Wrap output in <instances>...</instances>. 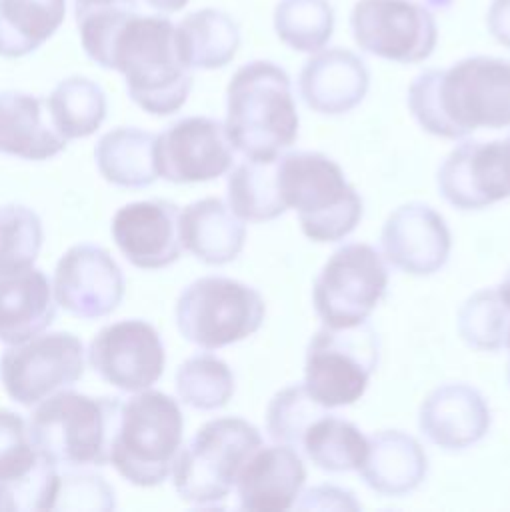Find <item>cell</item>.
<instances>
[{
  "label": "cell",
  "instance_id": "obj_36",
  "mask_svg": "<svg viewBox=\"0 0 510 512\" xmlns=\"http://www.w3.org/2000/svg\"><path fill=\"white\" fill-rule=\"evenodd\" d=\"M510 310L496 288L474 292L458 312V334L466 346L480 352H496L506 346Z\"/></svg>",
  "mask_w": 510,
  "mask_h": 512
},
{
  "label": "cell",
  "instance_id": "obj_40",
  "mask_svg": "<svg viewBox=\"0 0 510 512\" xmlns=\"http://www.w3.org/2000/svg\"><path fill=\"white\" fill-rule=\"evenodd\" d=\"M296 506L300 510H306V508H318V510L352 508V510H356V508H360V504L354 500V496L348 490H342L336 486H326V484L314 486L308 492H304L302 500L296 502Z\"/></svg>",
  "mask_w": 510,
  "mask_h": 512
},
{
  "label": "cell",
  "instance_id": "obj_38",
  "mask_svg": "<svg viewBox=\"0 0 510 512\" xmlns=\"http://www.w3.org/2000/svg\"><path fill=\"white\" fill-rule=\"evenodd\" d=\"M326 408L320 406L304 388V384H292L274 394L266 410V430L272 440L296 448L308 424L320 416Z\"/></svg>",
  "mask_w": 510,
  "mask_h": 512
},
{
  "label": "cell",
  "instance_id": "obj_24",
  "mask_svg": "<svg viewBox=\"0 0 510 512\" xmlns=\"http://www.w3.org/2000/svg\"><path fill=\"white\" fill-rule=\"evenodd\" d=\"M358 472L374 492L404 496L424 482L428 456L410 434L402 430H382L368 438V450Z\"/></svg>",
  "mask_w": 510,
  "mask_h": 512
},
{
  "label": "cell",
  "instance_id": "obj_29",
  "mask_svg": "<svg viewBox=\"0 0 510 512\" xmlns=\"http://www.w3.org/2000/svg\"><path fill=\"white\" fill-rule=\"evenodd\" d=\"M66 0H0V56L38 50L64 22Z\"/></svg>",
  "mask_w": 510,
  "mask_h": 512
},
{
  "label": "cell",
  "instance_id": "obj_28",
  "mask_svg": "<svg viewBox=\"0 0 510 512\" xmlns=\"http://www.w3.org/2000/svg\"><path fill=\"white\" fill-rule=\"evenodd\" d=\"M176 44L190 70H214L226 66L238 52L240 30L226 12L202 8L178 22Z\"/></svg>",
  "mask_w": 510,
  "mask_h": 512
},
{
  "label": "cell",
  "instance_id": "obj_27",
  "mask_svg": "<svg viewBox=\"0 0 510 512\" xmlns=\"http://www.w3.org/2000/svg\"><path fill=\"white\" fill-rule=\"evenodd\" d=\"M156 134L136 126H118L100 136L94 160L102 178L122 188H146L156 178Z\"/></svg>",
  "mask_w": 510,
  "mask_h": 512
},
{
  "label": "cell",
  "instance_id": "obj_10",
  "mask_svg": "<svg viewBox=\"0 0 510 512\" xmlns=\"http://www.w3.org/2000/svg\"><path fill=\"white\" fill-rule=\"evenodd\" d=\"M388 268L380 252L364 242L338 248L312 286L318 318L328 328H350L366 322L384 298Z\"/></svg>",
  "mask_w": 510,
  "mask_h": 512
},
{
  "label": "cell",
  "instance_id": "obj_4",
  "mask_svg": "<svg viewBox=\"0 0 510 512\" xmlns=\"http://www.w3.org/2000/svg\"><path fill=\"white\" fill-rule=\"evenodd\" d=\"M122 398L88 396L72 388L36 404L28 428L34 446L56 466H106Z\"/></svg>",
  "mask_w": 510,
  "mask_h": 512
},
{
  "label": "cell",
  "instance_id": "obj_19",
  "mask_svg": "<svg viewBox=\"0 0 510 512\" xmlns=\"http://www.w3.org/2000/svg\"><path fill=\"white\" fill-rule=\"evenodd\" d=\"M450 246L444 218L424 202L398 206L382 228V248L388 262L414 276L438 272L448 262Z\"/></svg>",
  "mask_w": 510,
  "mask_h": 512
},
{
  "label": "cell",
  "instance_id": "obj_7",
  "mask_svg": "<svg viewBox=\"0 0 510 512\" xmlns=\"http://www.w3.org/2000/svg\"><path fill=\"white\" fill-rule=\"evenodd\" d=\"M260 446L258 428L244 418L226 416L202 424L172 466L174 490L192 506L222 508L244 464Z\"/></svg>",
  "mask_w": 510,
  "mask_h": 512
},
{
  "label": "cell",
  "instance_id": "obj_43",
  "mask_svg": "<svg viewBox=\"0 0 510 512\" xmlns=\"http://www.w3.org/2000/svg\"><path fill=\"white\" fill-rule=\"evenodd\" d=\"M496 290H498V294H500L502 302L506 304V308L510 310V270L506 272V276L502 278V282H500V286H498Z\"/></svg>",
  "mask_w": 510,
  "mask_h": 512
},
{
  "label": "cell",
  "instance_id": "obj_9",
  "mask_svg": "<svg viewBox=\"0 0 510 512\" xmlns=\"http://www.w3.org/2000/svg\"><path fill=\"white\" fill-rule=\"evenodd\" d=\"M378 358L380 342L370 324L324 326L306 348L304 388L324 408L350 406L366 392Z\"/></svg>",
  "mask_w": 510,
  "mask_h": 512
},
{
  "label": "cell",
  "instance_id": "obj_14",
  "mask_svg": "<svg viewBox=\"0 0 510 512\" xmlns=\"http://www.w3.org/2000/svg\"><path fill=\"white\" fill-rule=\"evenodd\" d=\"M154 162L166 182H208L230 170L234 146L220 120L186 116L156 134Z\"/></svg>",
  "mask_w": 510,
  "mask_h": 512
},
{
  "label": "cell",
  "instance_id": "obj_23",
  "mask_svg": "<svg viewBox=\"0 0 510 512\" xmlns=\"http://www.w3.org/2000/svg\"><path fill=\"white\" fill-rule=\"evenodd\" d=\"M54 318L52 284L40 268L0 274V342H26L44 332Z\"/></svg>",
  "mask_w": 510,
  "mask_h": 512
},
{
  "label": "cell",
  "instance_id": "obj_34",
  "mask_svg": "<svg viewBox=\"0 0 510 512\" xmlns=\"http://www.w3.org/2000/svg\"><path fill=\"white\" fill-rule=\"evenodd\" d=\"M278 38L298 52L322 50L334 32V8L328 0H280L274 10Z\"/></svg>",
  "mask_w": 510,
  "mask_h": 512
},
{
  "label": "cell",
  "instance_id": "obj_8",
  "mask_svg": "<svg viewBox=\"0 0 510 512\" xmlns=\"http://www.w3.org/2000/svg\"><path fill=\"white\" fill-rule=\"evenodd\" d=\"M260 292L226 276H204L188 284L176 302V326L184 340L216 350L252 336L264 322Z\"/></svg>",
  "mask_w": 510,
  "mask_h": 512
},
{
  "label": "cell",
  "instance_id": "obj_26",
  "mask_svg": "<svg viewBox=\"0 0 510 512\" xmlns=\"http://www.w3.org/2000/svg\"><path fill=\"white\" fill-rule=\"evenodd\" d=\"M66 142L52 126L42 98L18 90L0 92V154L48 160L58 156Z\"/></svg>",
  "mask_w": 510,
  "mask_h": 512
},
{
  "label": "cell",
  "instance_id": "obj_16",
  "mask_svg": "<svg viewBox=\"0 0 510 512\" xmlns=\"http://www.w3.org/2000/svg\"><path fill=\"white\" fill-rule=\"evenodd\" d=\"M54 300L84 320L108 316L124 296V274L110 252L96 244L68 248L54 270Z\"/></svg>",
  "mask_w": 510,
  "mask_h": 512
},
{
  "label": "cell",
  "instance_id": "obj_20",
  "mask_svg": "<svg viewBox=\"0 0 510 512\" xmlns=\"http://www.w3.org/2000/svg\"><path fill=\"white\" fill-rule=\"evenodd\" d=\"M486 398L468 384H442L434 388L418 412L422 434L444 450H464L480 442L490 430Z\"/></svg>",
  "mask_w": 510,
  "mask_h": 512
},
{
  "label": "cell",
  "instance_id": "obj_37",
  "mask_svg": "<svg viewBox=\"0 0 510 512\" xmlns=\"http://www.w3.org/2000/svg\"><path fill=\"white\" fill-rule=\"evenodd\" d=\"M44 242L40 216L24 204L0 206V274L34 266Z\"/></svg>",
  "mask_w": 510,
  "mask_h": 512
},
{
  "label": "cell",
  "instance_id": "obj_5",
  "mask_svg": "<svg viewBox=\"0 0 510 512\" xmlns=\"http://www.w3.org/2000/svg\"><path fill=\"white\" fill-rule=\"evenodd\" d=\"M184 438L180 404L160 390H140L122 400L110 450V464L130 484H162L178 458Z\"/></svg>",
  "mask_w": 510,
  "mask_h": 512
},
{
  "label": "cell",
  "instance_id": "obj_31",
  "mask_svg": "<svg viewBox=\"0 0 510 512\" xmlns=\"http://www.w3.org/2000/svg\"><path fill=\"white\" fill-rule=\"evenodd\" d=\"M310 462L324 472L358 470L368 450V438L360 428L336 414L316 416L300 438Z\"/></svg>",
  "mask_w": 510,
  "mask_h": 512
},
{
  "label": "cell",
  "instance_id": "obj_21",
  "mask_svg": "<svg viewBox=\"0 0 510 512\" xmlns=\"http://www.w3.org/2000/svg\"><path fill=\"white\" fill-rule=\"evenodd\" d=\"M370 86V72L360 56L346 48L318 50L300 70L298 90L318 114H344L356 108Z\"/></svg>",
  "mask_w": 510,
  "mask_h": 512
},
{
  "label": "cell",
  "instance_id": "obj_42",
  "mask_svg": "<svg viewBox=\"0 0 510 512\" xmlns=\"http://www.w3.org/2000/svg\"><path fill=\"white\" fill-rule=\"evenodd\" d=\"M150 8H154L156 12H164V14H170V12H178L182 10L188 0H144Z\"/></svg>",
  "mask_w": 510,
  "mask_h": 512
},
{
  "label": "cell",
  "instance_id": "obj_11",
  "mask_svg": "<svg viewBox=\"0 0 510 512\" xmlns=\"http://www.w3.org/2000/svg\"><path fill=\"white\" fill-rule=\"evenodd\" d=\"M84 374V344L72 332H40L26 342L10 344L0 358V380L6 394L32 408L48 396L72 388Z\"/></svg>",
  "mask_w": 510,
  "mask_h": 512
},
{
  "label": "cell",
  "instance_id": "obj_45",
  "mask_svg": "<svg viewBox=\"0 0 510 512\" xmlns=\"http://www.w3.org/2000/svg\"><path fill=\"white\" fill-rule=\"evenodd\" d=\"M506 346L510 348V330H508V342H506Z\"/></svg>",
  "mask_w": 510,
  "mask_h": 512
},
{
  "label": "cell",
  "instance_id": "obj_22",
  "mask_svg": "<svg viewBox=\"0 0 510 512\" xmlns=\"http://www.w3.org/2000/svg\"><path fill=\"white\" fill-rule=\"evenodd\" d=\"M306 480V468L288 444L260 446L244 464L238 480V504L244 510L278 512L296 504Z\"/></svg>",
  "mask_w": 510,
  "mask_h": 512
},
{
  "label": "cell",
  "instance_id": "obj_2",
  "mask_svg": "<svg viewBox=\"0 0 510 512\" xmlns=\"http://www.w3.org/2000/svg\"><path fill=\"white\" fill-rule=\"evenodd\" d=\"M226 132L246 158L272 160L298 138V110L284 68L270 60L240 66L226 90Z\"/></svg>",
  "mask_w": 510,
  "mask_h": 512
},
{
  "label": "cell",
  "instance_id": "obj_13",
  "mask_svg": "<svg viewBox=\"0 0 510 512\" xmlns=\"http://www.w3.org/2000/svg\"><path fill=\"white\" fill-rule=\"evenodd\" d=\"M88 362L110 386L122 392H140L164 374L166 350L150 322L128 318L98 330L88 348Z\"/></svg>",
  "mask_w": 510,
  "mask_h": 512
},
{
  "label": "cell",
  "instance_id": "obj_15",
  "mask_svg": "<svg viewBox=\"0 0 510 512\" xmlns=\"http://www.w3.org/2000/svg\"><path fill=\"white\" fill-rule=\"evenodd\" d=\"M58 474L22 414L0 408V510H52Z\"/></svg>",
  "mask_w": 510,
  "mask_h": 512
},
{
  "label": "cell",
  "instance_id": "obj_6",
  "mask_svg": "<svg viewBox=\"0 0 510 512\" xmlns=\"http://www.w3.org/2000/svg\"><path fill=\"white\" fill-rule=\"evenodd\" d=\"M278 184L286 208H294L302 232L314 242L346 238L362 218V198L342 168L320 152L278 158Z\"/></svg>",
  "mask_w": 510,
  "mask_h": 512
},
{
  "label": "cell",
  "instance_id": "obj_39",
  "mask_svg": "<svg viewBox=\"0 0 510 512\" xmlns=\"http://www.w3.org/2000/svg\"><path fill=\"white\" fill-rule=\"evenodd\" d=\"M114 488L92 472L58 474V488L52 510H114Z\"/></svg>",
  "mask_w": 510,
  "mask_h": 512
},
{
  "label": "cell",
  "instance_id": "obj_33",
  "mask_svg": "<svg viewBox=\"0 0 510 512\" xmlns=\"http://www.w3.org/2000/svg\"><path fill=\"white\" fill-rule=\"evenodd\" d=\"M138 12V0H74V20L86 56L108 70L118 34Z\"/></svg>",
  "mask_w": 510,
  "mask_h": 512
},
{
  "label": "cell",
  "instance_id": "obj_12",
  "mask_svg": "<svg viewBox=\"0 0 510 512\" xmlns=\"http://www.w3.org/2000/svg\"><path fill=\"white\" fill-rule=\"evenodd\" d=\"M350 30L364 52L400 64L426 60L438 40L432 12L414 0H358Z\"/></svg>",
  "mask_w": 510,
  "mask_h": 512
},
{
  "label": "cell",
  "instance_id": "obj_3",
  "mask_svg": "<svg viewBox=\"0 0 510 512\" xmlns=\"http://www.w3.org/2000/svg\"><path fill=\"white\" fill-rule=\"evenodd\" d=\"M108 70L124 76L134 104L154 116L178 112L192 90V74L184 64L176 26L158 14H136L118 34Z\"/></svg>",
  "mask_w": 510,
  "mask_h": 512
},
{
  "label": "cell",
  "instance_id": "obj_17",
  "mask_svg": "<svg viewBox=\"0 0 510 512\" xmlns=\"http://www.w3.org/2000/svg\"><path fill=\"white\" fill-rule=\"evenodd\" d=\"M442 198L460 210H478L510 198V170L504 140H466L438 168Z\"/></svg>",
  "mask_w": 510,
  "mask_h": 512
},
{
  "label": "cell",
  "instance_id": "obj_1",
  "mask_svg": "<svg viewBox=\"0 0 510 512\" xmlns=\"http://www.w3.org/2000/svg\"><path fill=\"white\" fill-rule=\"evenodd\" d=\"M408 108L430 134L456 140L476 128L510 126V60L468 56L446 70L420 72L408 88Z\"/></svg>",
  "mask_w": 510,
  "mask_h": 512
},
{
  "label": "cell",
  "instance_id": "obj_41",
  "mask_svg": "<svg viewBox=\"0 0 510 512\" xmlns=\"http://www.w3.org/2000/svg\"><path fill=\"white\" fill-rule=\"evenodd\" d=\"M486 24L492 38L510 48V0H492L488 6Z\"/></svg>",
  "mask_w": 510,
  "mask_h": 512
},
{
  "label": "cell",
  "instance_id": "obj_35",
  "mask_svg": "<svg viewBox=\"0 0 510 512\" xmlns=\"http://www.w3.org/2000/svg\"><path fill=\"white\" fill-rule=\"evenodd\" d=\"M178 398L194 410H216L228 404L234 394L230 366L212 354H194L176 370Z\"/></svg>",
  "mask_w": 510,
  "mask_h": 512
},
{
  "label": "cell",
  "instance_id": "obj_44",
  "mask_svg": "<svg viewBox=\"0 0 510 512\" xmlns=\"http://www.w3.org/2000/svg\"><path fill=\"white\" fill-rule=\"evenodd\" d=\"M504 148H506V160H508V170H510V134H508V138L504 140Z\"/></svg>",
  "mask_w": 510,
  "mask_h": 512
},
{
  "label": "cell",
  "instance_id": "obj_32",
  "mask_svg": "<svg viewBox=\"0 0 510 512\" xmlns=\"http://www.w3.org/2000/svg\"><path fill=\"white\" fill-rule=\"evenodd\" d=\"M278 158H246L230 172L228 206L238 218L264 222L274 220L288 210L278 184Z\"/></svg>",
  "mask_w": 510,
  "mask_h": 512
},
{
  "label": "cell",
  "instance_id": "obj_18",
  "mask_svg": "<svg viewBox=\"0 0 510 512\" xmlns=\"http://www.w3.org/2000/svg\"><path fill=\"white\" fill-rule=\"evenodd\" d=\"M110 230L122 256L140 270H160L180 258V210L170 200L130 202L116 210Z\"/></svg>",
  "mask_w": 510,
  "mask_h": 512
},
{
  "label": "cell",
  "instance_id": "obj_25",
  "mask_svg": "<svg viewBox=\"0 0 510 512\" xmlns=\"http://www.w3.org/2000/svg\"><path fill=\"white\" fill-rule=\"evenodd\" d=\"M180 242L200 262L222 266L242 252L246 226L224 200L202 198L180 212Z\"/></svg>",
  "mask_w": 510,
  "mask_h": 512
},
{
  "label": "cell",
  "instance_id": "obj_30",
  "mask_svg": "<svg viewBox=\"0 0 510 512\" xmlns=\"http://www.w3.org/2000/svg\"><path fill=\"white\" fill-rule=\"evenodd\" d=\"M44 102L52 126L66 140L92 136L108 110L100 84L84 76L60 80Z\"/></svg>",
  "mask_w": 510,
  "mask_h": 512
}]
</instances>
